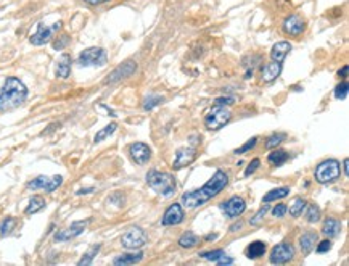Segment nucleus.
<instances>
[{"label":"nucleus","mask_w":349,"mask_h":266,"mask_svg":"<svg viewBox=\"0 0 349 266\" xmlns=\"http://www.w3.org/2000/svg\"><path fill=\"white\" fill-rule=\"evenodd\" d=\"M84 2H87V4H90V5H100V4L110 2V0H84Z\"/></svg>","instance_id":"47"},{"label":"nucleus","mask_w":349,"mask_h":266,"mask_svg":"<svg viewBox=\"0 0 349 266\" xmlns=\"http://www.w3.org/2000/svg\"><path fill=\"white\" fill-rule=\"evenodd\" d=\"M230 119H232V111L227 108V105L216 104L209 110V113L204 116V126H206L209 131H218L227 125Z\"/></svg>","instance_id":"5"},{"label":"nucleus","mask_w":349,"mask_h":266,"mask_svg":"<svg viewBox=\"0 0 349 266\" xmlns=\"http://www.w3.org/2000/svg\"><path fill=\"white\" fill-rule=\"evenodd\" d=\"M306 205H307L306 199H301V197L294 199V202L291 203V207H290V216L291 218H300L303 214V211L306 210Z\"/></svg>","instance_id":"29"},{"label":"nucleus","mask_w":349,"mask_h":266,"mask_svg":"<svg viewBox=\"0 0 349 266\" xmlns=\"http://www.w3.org/2000/svg\"><path fill=\"white\" fill-rule=\"evenodd\" d=\"M185 218V213H183V208L180 203H172V205L164 211L161 224L163 226H177Z\"/></svg>","instance_id":"14"},{"label":"nucleus","mask_w":349,"mask_h":266,"mask_svg":"<svg viewBox=\"0 0 349 266\" xmlns=\"http://www.w3.org/2000/svg\"><path fill=\"white\" fill-rule=\"evenodd\" d=\"M142 260H143V252L124 253V255H119L118 258L113 260V264H115V266H127V264H137Z\"/></svg>","instance_id":"23"},{"label":"nucleus","mask_w":349,"mask_h":266,"mask_svg":"<svg viewBox=\"0 0 349 266\" xmlns=\"http://www.w3.org/2000/svg\"><path fill=\"white\" fill-rule=\"evenodd\" d=\"M136 71H137V63H136V61H132V60H127V61L121 63L118 68H115L111 71V73L105 79V84L119 83V81L126 79V78H129L132 75H136Z\"/></svg>","instance_id":"11"},{"label":"nucleus","mask_w":349,"mask_h":266,"mask_svg":"<svg viewBox=\"0 0 349 266\" xmlns=\"http://www.w3.org/2000/svg\"><path fill=\"white\" fill-rule=\"evenodd\" d=\"M269 210H271V207L267 205V203H265V205L262 207V208H259V211L254 214V216L251 218V226H259V224L262 223V220L265 218V214L269 213Z\"/></svg>","instance_id":"36"},{"label":"nucleus","mask_w":349,"mask_h":266,"mask_svg":"<svg viewBox=\"0 0 349 266\" xmlns=\"http://www.w3.org/2000/svg\"><path fill=\"white\" fill-rule=\"evenodd\" d=\"M294 257V247L288 242H280L277 244L275 247H272L271 255H269V261L272 264H285L291 261Z\"/></svg>","instance_id":"8"},{"label":"nucleus","mask_w":349,"mask_h":266,"mask_svg":"<svg viewBox=\"0 0 349 266\" xmlns=\"http://www.w3.org/2000/svg\"><path fill=\"white\" fill-rule=\"evenodd\" d=\"M291 44L286 42V40H282V42H277L272 49H271V58L272 61H282L286 58V55H288L291 52Z\"/></svg>","instance_id":"19"},{"label":"nucleus","mask_w":349,"mask_h":266,"mask_svg":"<svg viewBox=\"0 0 349 266\" xmlns=\"http://www.w3.org/2000/svg\"><path fill=\"white\" fill-rule=\"evenodd\" d=\"M28 97V87L18 78L10 76L5 79L4 87L0 90V111L15 110L24 104Z\"/></svg>","instance_id":"2"},{"label":"nucleus","mask_w":349,"mask_h":266,"mask_svg":"<svg viewBox=\"0 0 349 266\" xmlns=\"http://www.w3.org/2000/svg\"><path fill=\"white\" fill-rule=\"evenodd\" d=\"M116 128H118V125H116V123H110L108 126H105L103 129H101V131H98V132H97V134H95V139H94V142H95V144H98V142L105 140L106 137H110V136L113 134V132L116 131Z\"/></svg>","instance_id":"31"},{"label":"nucleus","mask_w":349,"mask_h":266,"mask_svg":"<svg viewBox=\"0 0 349 266\" xmlns=\"http://www.w3.org/2000/svg\"><path fill=\"white\" fill-rule=\"evenodd\" d=\"M94 190H95L94 187H87V189H80V190H77L76 194H77V196H82V194H92Z\"/></svg>","instance_id":"49"},{"label":"nucleus","mask_w":349,"mask_h":266,"mask_svg":"<svg viewBox=\"0 0 349 266\" xmlns=\"http://www.w3.org/2000/svg\"><path fill=\"white\" fill-rule=\"evenodd\" d=\"M71 65H73V60H71L69 54H63L58 61H57V76L61 79H66L71 75Z\"/></svg>","instance_id":"22"},{"label":"nucleus","mask_w":349,"mask_h":266,"mask_svg":"<svg viewBox=\"0 0 349 266\" xmlns=\"http://www.w3.org/2000/svg\"><path fill=\"white\" fill-rule=\"evenodd\" d=\"M241 226H243V223H241V221L237 223V224H232V226H230V232H237V231H240Z\"/></svg>","instance_id":"48"},{"label":"nucleus","mask_w":349,"mask_h":266,"mask_svg":"<svg viewBox=\"0 0 349 266\" xmlns=\"http://www.w3.org/2000/svg\"><path fill=\"white\" fill-rule=\"evenodd\" d=\"M307 207V205H306ZM306 220L307 223H317L320 220V208L315 205V203H311L309 207H307V211H306Z\"/></svg>","instance_id":"35"},{"label":"nucleus","mask_w":349,"mask_h":266,"mask_svg":"<svg viewBox=\"0 0 349 266\" xmlns=\"http://www.w3.org/2000/svg\"><path fill=\"white\" fill-rule=\"evenodd\" d=\"M265 249L267 247H265V244L262 240H254L246 247V257L250 260H258L265 253Z\"/></svg>","instance_id":"24"},{"label":"nucleus","mask_w":349,"mask_h":266,"mask_svg":"<svg viewBox=\"0 0 349 266\" xmlns=\"http://www.w3.org/2000/svg\"><path fill=\"white\" fill-rule=\"evenodd\" d=\"M285 139H286L285 132H275V134H272L267 140H265V149H275V147H279Z\"/></svg>","instance_id":"34"},{"label":"nucleus","mask_w":349,"mask_h":266,"mask_svg":"<svg viewBox=\"0 0 349 266\" xmlns=\"http://www.w3.org/2000/svg\"><path fill=\"white\" fill-rule=\"evenodd\" d=\"M163 102V97L161 95H158V94H150V95H147L145 99H143V110L145 111H150V110H153L155 107H158L159 104Z\"/></svg>","instance_id":"33"},{"label":"nucleus","mask_w":349,"mask_h":266,"mask_svg":"<svg viewBox=\"0 0 349 266\" xmlns=\"http://www.w3.org/2000/svg\"><path fill=\"white\" fill-rule=\"evenodd\" d=\"M343 168H344V176H347V170H349V160L347 158H344V161H343Z\"/></svg>","instance_id":"50"},{"label":"nucleus","mask_w":349,"mask_h":266,"mask_svg":"<svg viewBox=\"0 0 349 266\" xmlns=\"http://www.w3.org/2000/svg\"><path fill=\"white\" fill-rule=\"evenodd\" d=\"M68 44H69V36L68 34H61V36H58V39L53 42V49L55 50H61V49H65Z\"/></svg>","instance_id":"41"},{"label":"nucleus","mask_w":349,"mask_h":266,"mask_svg":"<svg viewBox=\"0 0 349 266\" xmlns=\"http://www.w3.org/2000/svg\"><path fill=\"white\" fill-rule=\"evenodd\" d=\"M221 210L225 213V216H227V218L235 220V218L241 216V214L245 213V210H246V202H245L243 197L233 196V197H230L229 200H225V202L221 203Z\"/></svg>","instance_id":"12"},{"label":"nucleus","mask_w":349,"mask_h":266,"mask_svg":"<svg viewBox=\"0 0 349 266\" xmlns=\"http://www.w3.org/2000/svg\"><path fill=\"white\" fill-rule=\"evenodd\" d=\"M15 226H16V220L15 218H10L8 216V218L0 221V237L8 236V234L15 229Z\"/></svg>","instance_id":"32"},{"label":"nucleus","mask_w":349,"mask_h":266,"mask_svg":"<svg viewBox=\"0 0 349 266\" xmlns=\"http://www.w3.org/2000/svg\"><path fill=\"white\" fill-rule=\"evenodd\" d=\"M286 211H288V207H286L285 203H279V205H275V207L272 208V216H275V218H283L285 214H286Z\"/></svg>","instance_id":"42"},{"label":"nucleus","mask_w":349,"mask_h":266,"mask_svg":"<svg viewBox=\"0 0 349 266\" xmlns=\"http://www.w3.org/2000/svg\"><path fill=\"white\" fill-rule=\"evenodd\" d=\"M341 229H343L341 221H338L335 218H328V220L324 221L322 234H324V236H327L328 239H332V237H336L338 234L341 232Z\"/></svg>","instance_id":"20"},{"label":"nucleus","mask_w":349,"mask_h":266,"mask_svg":"<svg viewBox=\"0 0 349 266\" xmlns=\"http://www.w3.org/2000/svg\"><path fill=\"white\" fill-rule=\"evenodd\" d=\"M89 223H90L89 220L73 223L68 229H63V231L57 232V234H55V240H57V242H65V240H71V239H74V237L80 236V234L86 231V228H87V224H89Z\"/></svg>","instance_id":"15"},{"label":"nucleus","mask_w":349,"mask_h":266,"mask_svg":"<svg viewBox=\"0 0 349 266\" xmlns=\"http://www.w3.org/2000/svg\"><path fill=\"white\" fill-rule=\"evenodd\" d=\"M319 240V236H317V232H304L303 236L300 237V247L301 252L304 255H309L314 249H315V244Z\"/></svg>","instance_id":"21"},{"label":"nucleus","mask_w":349,"mask_h":266,"mask_svg":"<svg viewBox=\"0 0 349 266\" xmlns=\"http://www.w3.org/2000/svg\"><path fill=\"white\" fill-rule=\"evenodd\" d=\"M290 158L288 155V152L283 150V149H274V152L269 153V157H267V161L271 163L272 166H282L283 163H286Z\"/></svg>","instance_id":"25"},{"label":"nucleus","mask_w":349,"mask_h":266,"mask_svg":"<svg viewBox=\"0 0 349 266\" xmlns=\"http://www.w3.org/2000/svg\"><path fill=\"white\" fill-rule=\"evenodd\" d=\"M256 144H258V137H251L250 140H246L245 144L241 146V147H238V149H235V152L233 153H237V155H243V153H246V152H250Z\"/></svg>","instance_id":"39"},{"label":"nucleus","mask_w":349,"mask_h":266,"mask_svg":"<svg viewBox=\"0 0 349 266\" xmlns=\"http://www.w3.org/2000/svg\"><path fill=\"white\" fill-rule=\"evenodd\" d=\"M225 252L222 250V249H218V250H209V252H201L200 253V257L201 258H204V260H208V261H218L222 255H224Z\"/></svg>","instance_id":"37"},{"label":"nucleus","mask_w":349,"mask_h":266,"mask_svg":"<svg viewBox=\"0 0 349 266\" xmlns=\"http://www.w3.org/2000/svg\"><path fill=\"white\" fill-rule=\"evenodd\" d=\"M340 175H341L340 161L335 160V158L324 160L322 163L317 165V168L314 171L315 181L320 182V184H332L340 178Z\"/></svg>","instance_id":"4"},{"label":"nucleus","mask_w":349,"mask_h":266,"mask_svg":"<svg viewBox=\"0 0 349 266\" xmlns=\"http://www.w3.org/2000/svg\"><path fill=\"white\" fill-rule=\"evenodd\" d=\"M283 31L290 36H301L306 31V21L300 15H290L283 21Z\"/></svg>","instance_id":"17"},{"label":"nucleus","mask_w":349,"mask_h":266,"mask_svg":"<svg viewBox=\"0 0 349 266\" xmlns=\"http://www.w3.org/2000/svg\"><path fill=\"white\" fill-rule=\"evenodd\" d=\"M319 242V240H317ZM332 249V242L330 239H325V240H320L319 244H317V253H325Z\"/></svg>","instance_id":"43"},{"label":"nucleus","mask_w":349,"mask_h":266,"mask_svg":"<svg viewBox=\"0 0 349 266\" xmlns=\"http://www.w3.org/2000/svg\"><path fill=\"white\" fill-rule=\"evenodd\" d=\"M347 65H344L340 71H338V76H340V78H347Z\"/></svg>","instance_id":"46"},{"label":"nucleus","mask_w":349,"mask_h":266,"mask_svg":"<svg viewBox=\"0 0 349 266\" xmlns=\"http://www.w3.org/2000/svg\"><path fill=\"white\" fill-rule=\"evenodd\" d=\"M233 97H218L214 100V104H218V105H232L233 104Z\"/></svg>","instance_id":"44"},{"label":"nucleus","mask_w":349,"mask_h":266,"mask_svg":"<svg viewBox=\"0 0 349 266\" xmlns=\"http://www.w3.org/2000/svg\"><path fill=\"white\" fill-rule=\"evenodd\" d=\"M282 63L280 61H272V63H269V65H265L264 68H262V71H261V78H262V81L264 83H272V81H275L277 78L280 76V73H282Z\"/></svg>","instance_id":"18"},{"label":"nucleus","mask_w":349,"mask_h":266,"mask_svg":"<svg viewBox=\"0 0 349 266\" xmlns=\"http://www.w3.org/2000/svg\"><path fill=\"white\" fill-rule=\"evenodd\" d=\"M101 249V245L100 244H97V245H92V247L84 253V257H82L80 260H79V266H87V264H92V261H94V258H95V255L98 253V250Z\"/></svg>","instance_id":"30"},{"label":"nucleus","mask_w":349,"mask_h":266,"mask_svg":"<svg viewBox=\"0 0 349 266\" xmlns=\"http://www.w3.org/2000/svg\"><path fill=\"white\" fill-rule=\"evenodd\" d=\"M61 21L55 23L53 26H45L44 23H39L37 26V33H34L33 36H31V44L33 45H45L47 42H50L53 37V34L57 33V31L61 29Z\"/></svg>","instance_id":"10"},{"label":"nucleus","mask_w":349,"mask_h":266,"mask_svg":"<svg viewBox=\"0 0 349 266\" xmlns=\"http://www.w3.org/2000/svg\"><path fill=\"white\" fill-rule=\"evenodd\" d=\"M197 158V149L195 147H180L176 152V158H174L172 168L174 170H182L195 161Z\"/></svg>","instance_id":"13"},{"label":"nucleus","mask_w":349,"mask_h":266,"mask_svg":"<svg viewBox=\"0 0 349 266\" xmlns=\"http://www.w3.org/2000/svg\"><path fill=\"white\" fill-rule=\"evenodd\" d=\"M233 261H235L233 258L227 257V255H225V253H224V255H222V257H221V258H219L218 261H214V263H216V264H219V266H227V264H232Z\"/></svg>","instance_id":"45"},{"label":"nucleus","mask_w":349,"mask_h":266,"mask_svg":"<svg viewBox=\"0 0 349 266\" xmlns=\"http://www.w3.org/2000/svg\"><path fill=\"white\" fill-rule=\"evenodd\" d=\"M147 240H148V236L142 228H130L124 236L121 237V245L124 249L136 250V249H142L143 245L147 244Z\"/></svg>","instance_id":"7"},{"label":"nucleus","mask_w":349,"mask_h":266,"mask_svg":"<svg viewBox=\"0 0 349 266\" xmlns=\"http://www.w3.org/2000/svg\"><path fill=\"white\" fill-rule=\"evenodd\" d=\"M44 208H45V199L40 197V196H33L29 199V203H28L24 213L26 214H34V213L44 210Z\"/></svg>","instance_id":"28"},{"label":"nucleus","mask_w":349,"mask_h":266,"mask_svg":"<svg viewBox=\"0 0 349 266\" xmlns=\"http://www.w3.org/2000/svg\"><path fill=\"white\" fill-rule=\"evenodd\" d=\"M227 184H229V175L224 170H218L203 187L182 194L180 205H183L189 210L198 208V207L204 205V203H208L209 200H212L214 197H218L219 194L227 187Z\"/></svg>","instance_id":"1"},{"label":"nucleus","mask_w":349,"mask_h":266,"mask_svg":"<svg viewBox=\"0 0 349 266\" xmlns=\"http://www.w3.org/2000/svg\"><path fill=\"white\" fill-rule=\"evenodd\" d=\"M198 242H200L198 236L192 231H185L179 239V245L182 249H193V247H197Z\"/></svg>","instance_id":"27"},{"label":"nucleus","mask_w":349,"mask_h":266,"mask_svg":"<svg viewBox=\"0 0 349 266\" xmlns=\"http://www.w3.org/2000/svg\"><path fill=\"white\" fill-rule=\"evenodd\" d=\"M106 61H108V55L100 47H90L82 50L77 58L79 66H105Z\"/></svg>","instance_id":"6"},{"label":"nucleus","mask_w":349,"mask_h":266,"mask_svg":"<svg viewBox=\"0 0 349 266\" xmlns=\"http://www.w3.org/2000/svg\"><path fill=\"white\" fill-rule=\"evenodd\" d=\"M347 92H349V86H347V83H341V84H338L336 87H335V99H338V100H346L347 99Z\"/></svg>","instance_id":"38"},{"label":"nucleus","mask_w":349,"mask_h":266,"mask_svg":"<svg viewBox=\"0 0 349 266\" xmlns=\"http://www.w3.org/2000/svg\"><path fill=\"white\" fill-rule=\"evenodd\" d=\"M290 194V187L288 186H282V187H277V189H272L269 190L265 196L262 197V202L264 203H271L274 200H279V199H285L286 196Z\"/></svg>","instance_id":"26"},{"label":"nucleus","mask_w":349,"mask_h":266,"mask_svg":"<svg viewBox=\"0 0 349 266\" xmlns=\"http://www.w3.org/2000/svg\"><path fill=\"white\" fill-rule=\"evenodd\" d=\"M129 153H130V158L140 166L147 165L151 158V149L147 144H143V142H134L129 147Z\"/></svg>","instance_id":"16"},{"label":"nucleus","mask_w":349,"mask_h":266,"mask_svg":"<svg viewBox=\"0 0 349 266\" xmlns=\"http://www.w3.org/2000/svg\"><path fill=\"white\" fill-rule=\"evenodd\" d=\"M259 165H261V160L259 158H254L248 166H246V170H245V178H250L251 175H254L256 173V170L259 168Z\"/></svg>","instance_id":"40"},{"label":"nucleus","mask_w":349,"mask_h":266,"mask_svg":"<svg viewBox=\"0 0 349 266\" xmlns=\"http://www.w3.org/2000/svg\"><path fill=\"white\" fill-rule=\"evenodd\" d=\"M147 184L155 190L156 194H161L163 197H171L177 189V182L171 173L150 170L147 173Z\"/></svg>","instance_id":"3"},{"label":"nucleus","mask_w":349,"mask_h":266,"mask_svg":"<svg viewBox=\"0 0 349 266\" xmlns=\"http://www.w3.org/2000/svg\"><path fill=\"white\" fill-rule=\"evenodd\" d=\"M61 184H63V178H61L60 175H55L52 178H48V176H37L36 179L33 181H29L26 184V187L29 190H45V192H53L57 190Z\"/></svg>","instance_id":"9"}]
</instances>
